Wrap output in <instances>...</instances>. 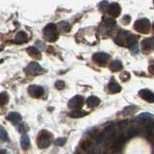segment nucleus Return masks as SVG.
I'll use <instances>...</instances> for the list:
<instances>
[{
    "label": "nucleus",
    "mask_w": 154,
    "mask_h": 154,
    "mask_svg": "<svg viewBox=\"0 0 154 154\" xmlns=\"http://www.w3.org/2000/svg\"><path fill=\"white\" fill-rule=\"evenodd\" d=\"M43 36L48 42H54L58 38L57 27L54 23H49L43 29Z\"/></svg>",
    "instance_id": "f257e3e1"
},
{
    "label": "nucleus",
    "mask_w": 154,
    "mask_h": 154,
    "mask_svg": "<svg viewBox=\"0 0 154 154\" xmlns=\"http://www.w3.org/2000/svg\"><path fill=\"white\" fill-rule=\"evenodd\" d=\"M134 28H135V30H137L140 33L146 34L150 30V22H149L147 18H141L136 21Z\"/></svg>",
    "instance_id": "f03ea898"
},
{
    "label": "nucleus",
    "mask_w": 154,
    "mask_h": 154,
    "mask_svg": "<svg viewBox=\"0 0 154 154\" xmlns=\"http://www.w3.org/2000/svg\"><path fill=\"white\" fill-rule=\"evenodd\" d=\"M51 143V134L47 131H42L38 137V146L40 148H45L50 144Z\"/></svg>",
    "instance_id": "7ed1b4c3"
},
{
    "label": "nucleus",
    "mask_w": 154,
    "mask_h": 154,
    "mask_svg": "<svg viewBox=\"0 0 154 154\" xmlns=\"http://www.w3.org/2000/svg\"><path fill=\"white\" fill-rule=\"evenodd\" d=\"M28 93L30 94L32 97H35V98H38L43 94L45 93V90H43L42 87L41 86H38V85H31L30 87L28 88Z\"/></svg>",
    "instance_id": "20e7f679"
},
{
    "label": "nucleus",
    "mask_w": 154,
    "mask_h": 154,
    "mask_svg": "<svg viewBox=\"0 0 154 154\" xmlns=\"http://www.w3.org/2000/svg\"><path fill=\"white\" fill-rule=\"evenodd\" d=\"M84 104V97L81 95H76L74 97H72L69 102V107L71 109H77L79 110V108L82 107V105Z\"/></svg>",
    "instance_id": "39448f33"
},
{
    "label": "nucleus",
    "mask_w": 154,
    "mask_h": 154,
    "mask_svg": "<svg viewBox=\"0 0 154 154\" xmlns=\"http://www.w3.org/2000/svg\"><path fill=\"white\" fill-rule=\"evenodd\" d=\"M25 72L28 74H38L43 72L42 67L38 63H30L25 69Z\"/></svg>",
    "instance_id": "423d86ee"
},
{
    "label": "nucleus",
    "mask_w": 154,
    "mask_h": 154,
    "mask_svg": "<svg viewBox=\"0 0 154 154\" xmlns=\"http://www.w3.org/2000/svg\"><path fill=\"white\" fill-rule=\"evenodd\" d=\"M108 13L110 16H112L113 17H117L119 16L120 14V6L119 5V3H116V2H113L109 4L108 6Z\"/></svg>",
    "instance_id": "0eeeda50"
},
{
    "label": "nucleus",
    "mask_w": 154,
    "mask_h": 154,
    "mask_svg": "<svg viewBox=\"0 0 154 154\" xmlns=\"http://www.w3.org/2000/svg\"><path fill=\"white\" fill-rule=\"evenodd\" d=\"M109 58H110V56L107 54V53H104V52L95 53V54L93 56L94 61L98 63V64H105V63L109 60Z\"/></svg>",
    "instance_id": "6e6552de"
},
{
    "label": "nucleus",
    "mask_w": 154,
    "mask_h": 154,
    "mask_svg": "<svg viewBox=\"0 0 154 154\" xmlns=\"http://www.w3.org/2000/svg\"><path fill=\"white\" fill-rule=\"evenodd\" d=\"M139 95L141 96L142 98H143L144 100L148 101V102H153V100H154L153 93L151 91L146 90V89H143V90L140 91H139Z\"/></svg>",
    "instance_id": "1a4fd4ad"
},
{
    "label": "nucleus",
    "mask_w": 154,
    "mask_h": 154,
    "mask_svg": "<svg viewBox=\"0 0 154 154\" xmlns=\"http://www.w3.org/2000/svg\"><path fill=\"white\" fill-rule=\"evenodd\" d=\"M28 41V36L25 32L23 31H20L18 32L16 37H14V42L16 43H24Z\"/></svg>",
    "instance_id": "9d476101"
},
{
    "label": "nucleus",
    "mask_w": 154,
    "mask_h": 154,
    "mask_svg": "<svg viewBox=\"0 0 154 154\" xmlns=\"http://www.w3.org/2000/svg\"><path fill=\"white\" fill-rule=\"evenodd\" d=\"M6 119L8 120H10L11 122H13L14 124H17V123H18L21 120V116H20V114H18V113L12 112V113H10L7 116Z\"/></svg>",
    "instance_id": "9b49d317"
},
{
    "label": "nucleus",
    "mask_w": 154,
    "mask_h": 154,
    "mask_svg": "<svg viewBox=\"0 0 154 154\" xmlns=\"http://www.w3.org/2000/svg\"><path fill=\"white\" fill-rule=\"evenodd\" d=\"M109 91H111V93L113 94H117V93H119L120 91H122V88H120V86L119 85L118 82H116V80L112 79L110 81L109 83Z\"/></svg>",
    "instance_id": "f8f14e48"
},
{
    "label": "nucleus",
    "mask_w": 154,
    "mask_h": 154,
    "mask_svg": "<svg viewBox=\"0 0 154 154\" xmlns=\"http://www.w3.org/2000/svg\"><path fill=\"white\" fill-rule=\"evenodd\" d=\"M86 103L87 105L89 106L91 108H94L96 106H98L100 103V99L96 96H90V97L86 100Z\"/></svg>",
    "instance_id": "ddd939ff"
},
{
    "label": "nucleus",
    "mask_w": 154,
    "mask_h": 154,
    "mask_svg": "<svg viewBox=\"0 0 154 154\" xmlns=\"http://www.w3.org/2000/svg\"><path fill=\"white\" fill-rule=\"evenodd\" d=\"M142 48L143 50H151L153 48V38H146V40L143 41L142 42Z\"/></svg>",
    "instance_id": "4468645a"
},
{
    "label": "nucleus",
    "mask_w": 154,
    "mask_h": 154,
    "mask_svg": "<svg viewBox=\"0 0 154 154\" xmlns=\"http://www.w3.org/2000/svg\"><path fill=\"white\" fill-rule=\"evenodd\" d=\"M27 52L29 53V55L34 58H41V52L35 46H31V47L27 48Z\"/></svg>",
    "instance_id": "2eb2a0df"
},
{
    "label": "nucleus",
    "mask_w": 154,
    "mask_h": 154,
    "mask_svg": "<svg viewBox=\"0 0 154 154\" xmlns=\"http://www.w3.org/2000/svg\"><path fill=\"white\" fill-rule=\"evenodd\" d=\"M110 69L112 71H119L120 69H122V64L120 61H114L110 66Z\"/></svg>",
    "instance_id": "dca6fc26"
},
{
    "label": "nucleus",
    "mask_w": 154,
    "mask_h": 154,
    "mask_svg": "<svg viewBox=\"0 0 154 154\" xmlns=\"http://www.w3.org/2000/svg\"><path fill=\"white\" fill-rule=\"evenodd\" d=\"M29 146H30V139L28 135H23L21 137V147L23 149H28Z\"/></svg>",
    "instance_id": "f3484780"
},
{
    "label": "nucleus",
    "mask_w": 154,
    "mask_h": 154,
    "mask_svg": "<svg viewBox=\"0 0 154 154\" xmlns=\"http://www.w3.org/2000/svg\"><path fill=\"white\" fill-rule=\"evenodd\" d=\"M86 115H88V113L85 112V111H81V110H74L69 114L71 118H81V117H84Z\"/></svg>",
    "instance_id": "a211bd4d"
},
{
    "label": "nucleus",
    "mask_w": 154,
    "mask_h": 154,
    "mask_svg": "<svg viewBox=\"0 0 154 154\" xmlns=\"http://www.w3.org/2000/svg\"><path fill=\"white\" fill-rule=\"evenodd\" d=\"M0 140L3 142H7L9 140L8 133L6 131V129H5L3 126H1V125H0Z\"/></svg>",
    "instance_id": "6ab92c4d"
},
{
    "label": "nucleus",
    "mask_w": 154,
    "mask_h": 154,
    "mask_svg": "<svg viewBox=\"0 0 154 154\" xmlns=\"http://www.w3.org/2000/svg\"><path fill=\"white\" fill-rule=\"evenodd\" d=\"M59 27L62 32H69L70 30V25L66 21H61L59 23Z\"/></svg>",
    "instance_id": "aec40b11"
},
{
    "label": "nucleus",
    "mask_w": 154,
    "mask_h": 154,
    "mask_svg": "<svg viewBox=\"0 0 154 154\" xmlns=\"http://www.w3.org/2000/svg\"><path fill=\"white\" fill-rule=\"evenodd\" d=\"M9 101V95L7 93H0V105H5Z\"/></svg>",
    "instance_id": "412c9836"
},
{
    "label": "nucleus",
    "mask_w": 154,
    "mask_h": 154,
    "mask_svg": "<svg viewBox=\"0 0 154 154\" xmlns=\"http://www.w3.org/2000/svg\"><path fill=\"white\" fill-rule=\"evenodd\" d=\"M136 134H137V130H136V129L130 128V129H128L127 131H126V134H125V139H130V138H132V137H134Z\"/></svg>",
    "instance_id": "4be33fe9"
},
{
    "label": "nucleus",
    "mask_w": 154,
    "mask_h": 154,
    "mask_svg": "<svg viewBox=\"0 0 154 154\" xmlns=\"http://www.w3.org/2000/svg\"><path fill=\"white\" fill-rule=\"evenodd\" d=\"M104 24L110 28H113L116 25V20L114 18H106L104 20Z\"/></svg>",
    "instance_id": "5701e85b"
},
{
    "label": "nucleus",
    "mask_w": 154,
    "mask_h": 154,
    "mask_svg": "<svg viewBox=\"0 0 154 154\" xmlns=\"http://www.w3.org/2000/svg\"><path fill=\"white\" fill-rule=\"evenodd\" d=\"M127 43H128L129 47L132 46V45H138V43H137V38L135 36H132V35L129 36L128 38H127Z\"/></svg>",
    "instance_id": "b1692460"
},
{
    "label": "nucleus",
    "mask_w": 154,
    "mask_h": 154,
    "mask_svg": "<svg viewBox=\"0 0 154 154\" xmlns=\"http://www.w3.org/2000/svg\"><path fill=\"white\" fill-rule=\"evenodd\" d=\"M138 119H143V120H146V119H152V115L150 113H142L138 116Z\"/></svg>",
    "instance_id": "393cba45"
},
{
    "label": "nucleus",
    "mask_w": 154,
    "mask_h": 154,
    "mask_svg": "<svg viewBox=\"0 0 154 154\" xmlns=\"http://www.w3.org/2000/svg\"><path fill=\"white\" fill-rule=\"evenodd\" d=\"M66 143V138H59L54 142V143L58 146H63Z\"/></svg>",
    "instance_id": "a878e982"
},
{
    "label": "nucleus",
    "mask_w": 154,
    "mask_h": 154,
    "mask_svg": "<svg viewBox=\"0 0 154 154\" xmlns=\"http://www.w3.org/2000/svg\"><path fill=\"white\" fill-rule=\"evenodd\" d=\"M55 88L58 89V90H62L65 88V82L62 81V80H59V81H56L55 83Z\"/></svg>",
    "instance_id": "bb28decb"
},
{
    "label": "nucleus",
    "mask_w": 154,
    "mask_h": 154,
    "mask_svg": "<svg viewBox=\"0 0 154 154\" xmlns=\"http://www.w3.org/2000/svg\"><path fill=\"white\" fill-rule=\"evenodd\" d=\"M108 6H109V3L107 1H102L99 3V9L101 11H105V10L108 8Z\"/></svg>",
    "instance_id": "cd10ccee"
},
{
    "label": "nucleus",
    "mask_w": 154,
    "mask_h": 154,
    "mask_svg": "<svg viewBox=\"0 0 154 154\" xmlns=\"http://www.w3.org/2000/svg\"><path fill=\"white\" fill-rule=\"evenodd\" d=\"M28 130V126L26 125V123H21L20 125L18 126V131L19 132H21V133H23V132H26Z\"/></svg>",
    "instance_id": "c85d7f7f"
},
{
    "label": "nucleus",
    "mask_w": 154,
    "mask_h": 154,
    "mask_svg": "<svg viewBox=\"0 0 154 154\" xmlns=\"http://www.w3.org/2000/svg\"><path fill=\"white\" fill-rule=\"evenodd\" d=\"M120 77H122V81H127V80L130 78V75H129L128 72H123V73L122 74V76H120Z\"/></svg>",
    "instance_id": "c756f323"
},
{
    "label": "nucleus",
    "mask_w": 154,
    "mask_h": 154,
    "mask_svg": "<svg viewBox=\"0 0 154 154\" xmlns=\"http://www.w3.org/2000/svg\"><path fill=\"white\" fill-rule=\"evenodd\" d=\"M130 49H131V51L134 53V54H137V52L139 51V46H138V45H132V46H130Z\"/></svg>",
    "instance_id": "7c9ffc66"
},
{
    "label": "nucleus",
    "mask_w": 154,
    "mask_h": 154,
    "mask_svg": "<svg viewBox=\"0 0 154 154\" xmlns=\"http://www.w3.org/2000/svg\"><path fill=\"white\" fill-rule=\"evenodd\" d=\"M129 20H130V17H129L128 16L124 17L123 19H122V21L124 22V24H128V23H129Z\"/></svg>",
    "instance_id": "2f4dec72"
},
{
    "label": "nucleus",
    "mask_w": 154,
    "mask_h": 154,
    "mask_svg": "<svg viewBox=\"0 0 154 154\" xmlns=\"http://www.w3.org/2000/svg\"><path fill=\"white\" fill-rule=\"evenodd\" d=\"M0 154H6V150L4 148H0Z\"/></svg>",
    "instance_id": "473e14b6"
}]
</instances>
